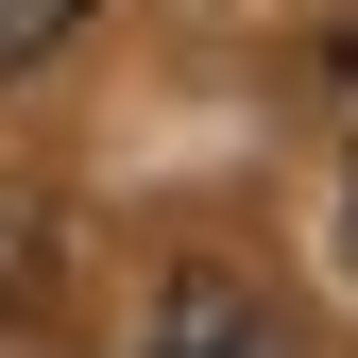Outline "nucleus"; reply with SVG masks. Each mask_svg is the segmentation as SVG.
I'll list each match as a JSON object with an SVG mask.
<instances>
[{
	"mask_svg": "<svg viewBox=\"0 0 358 358\" xmlns=\"http://www.w3.org/2000/svg\"><path fill=\"white\" fill-rule=\"evenodd\" d=\"M341 256H358V154H341Z\"/></svg>",
	"mask_w": 358,
	"mask_h": 358,
	"instance_id": "20e7f679",
	"label": "nucleus"
},
{
	"mask_svg": "<svg viewBox=\"0 0 358 358\" xmlns=\"http://www.w3.org/2000/svg\"><path fill=\"white\" fill-rule=\"evenodd\" d=\"M69 34H85V0H0V85H17V69H52Z\"/></svg>",
	"mask_w": 358,
	"mask_h": 358,
	"instance_id": "7ed1b4c3",
	"label": "nucleus"
},
{
	"mask_svg": "<svg viewBox=\"0 0 358 358\" xmlns=\"http://www.w3.org/2000/svg\"><path fill=\"white\" fill-rule=\"evenodd\" d=\"M154 358H290V341H273V307L239 273H171L154 290Z\"/></svg>",
	"mask_w": 358,
	"mask_h": 358,
	"instance_id": "f257e3e1",
	"label": "nucleus"
},
{
	"mask_svg": "<svg viewBox=\"0 0 358 358\" xmlns=\"http://www.w3.org/2000/svg\"><path fill=\"white\" fill-rule=\"evenodd\" d=\"M52 290H69L52 205H34V188H0V324H52Z\"/></svg>",
	"mask_w": 358,
	"mask_h": 358,
	"instance_id": "f03ea898",
	"label": "nucleus"
}]
</instances>
